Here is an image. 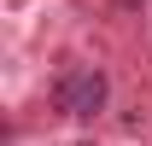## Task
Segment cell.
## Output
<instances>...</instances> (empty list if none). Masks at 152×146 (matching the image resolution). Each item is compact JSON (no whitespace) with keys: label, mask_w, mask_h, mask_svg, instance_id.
Segmentation results:
<instances>
[{"label":"cell","mask_w":152,"mask_h":146,"mask_svg":"<svg viewBox=\"0 0 152 146\" xmlns=\"http://www.w3.org/2000/svg\"><path fill=\"white\" fill-rule=\"evenodd\" d=\"M53 99H58L64 117H99V111H105V76H99L94 64H70V70H58Z\"/></svg>","instance_id":"cell-1"}]
</instances>
